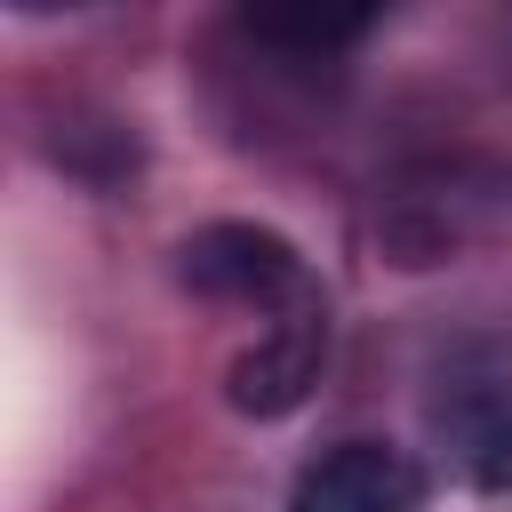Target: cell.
<instances>
[{"instance_id":"1","label":"cell","mask_w":512,"mask_h":512,"mask_svg":"<svg viewBox=\"0 0 512 512\" xmlns=\"http://www.w3.org/2000/svg\"><path fill=\"white\" fill-rule=\"evenodd\" d=\"M184 280L200 296H224V304H256V312H312L304 296V264L288 240L256 232V224H208L200 240H184Z\"/></svg>"},{"instance_id":"2","label":"cell","mask_w":512,"mask_h":512,"mask_svg":"<svg viewBox=\"0 0 512 512\" xmlns=\"http://www.w3.org/2000/svg\"><path fill=\"white\" fill-rule=\"evenodd\" d=\"M288 512H424V472L392 440H336L296 472Z\"/></svg>"},{"instance_id":"3","label":"cell","mask_w":512,"mask_h":512,"mask_svg":"<svg viewBox=\"0 0 512 512\" xmlns=\"http://www.w3.org/2000/svg\"><path fill=\"white\" fill-rule=\"evenodd\" d=\"M440 432L480 488H512V376H472L440 400Z\"/></svg>"}]
</instances>
